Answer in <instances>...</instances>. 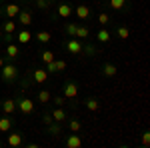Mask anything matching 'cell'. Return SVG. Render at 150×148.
I'll return each mask as SVG.
<instances>
[{"instance_id": "obj_7", "label": "cell", "mask_w": 150, "mask_h": 148, "mask_svg": "<svg viewBox=\"0 0 150 148\" xmlns=\"http://www.w3.org/2000/svg\"><path fill=\"white\" fill-rule=\"evenodd\" d=\"M66 66H68V64H66V60H56V58H54L52 62H48L44 68H46L48 74H56V72H64Z\"/></svg>"}, {"instance_id": "obj_12", "label": "cell", "mask_w": 150, "mask_h": 148, "mask_svg": "<svg viewBox=\"0 0 150 148\" xmlns=\"http://www.w3.org/2000/svg\"><path fill=\"white\" fill-rule=\"evenodd\" d=\"M12 126H14V118H12L10 114H4L0 118V132H10Z\"/></svg>"}, {"instance_id": "obj_11", "label": "cell", "mask_w": 150, "mask_h": 148, "mask_svg": "<svg viewBox=\"0 0 150 148\" xmlns=\"http://www.w3.org/2000/svg\"><path fill=\"white\" fill-rule=\"evenodd\" d=\"M64 144H66V148H80L82 146V138L78 136V132H72V134L66 136Z\"/></svg>"}, {"instance_id": "obj_33", "label": "cell", "mask_w": 150, "mask_h": 148, "mask_svg": "<svg viewBox=\"0 0 150 148\" xmlns=\"http://www.w3.org/2000/svg\"><path fill=\"white\" fill-rule=\"evenodd\" d=\"M98 24H100V26H106V24H110V16H108L106 12H100V14H98Z\"/></svg>"}, {"instance_id": "obj_38", "label": "cell", "mask_w": 150, "mask_h": 148, "mask_svg": "<svg viewBox=\"0 0 150 148\" xmlns=\"http://www.w3.org/2000/svg\"><path fill=\"white\" fill-rule=\"evenodd\" d=\"M22 2H32V0H22Z\"/></svg>"}, {"instance_id": "obj_5", "label": "cell", "mask_w": 150, "mask_h": 148, "mask_svg": "<svg viewBox=\"0 0 150 148\" xmlns=\"http://www.w3.org/2000/svg\"><path fill=\"white\" fill-rule=\"evenodd\" d=\"M72 12H74V8L70 6V2L66 0V2H58V6H56V18H62V20H68L70 16H72Z\"/></svg>"}, {"instance_id": "obj_36", "label": "cell", "mask_w": 150, "mask_h": 148, "mask_svg": "<svg viewBox=\"0 0 150 148\" xmlns=\"http://www.w3.org/2000/svg\"><path fill=\"white\" fill-rule=\"evenodd\" d=\"M50 122H52V114H50V112H44V114H42V124L48 126Z\"/></svg>"}, {"instance_id": "obj_40", "label": "cell", "mask_w": 150, "mask_h": 148, "mask_svg": "<svg viewBox=\"0 0 150 148\" xmlns=\"http://www.w3.org/2000/svg\"><path fill=\"white\" fill-rule=\"evenodd\" d=\"M0 146H2V142H0Z\"/></svg>"}, {"instance_id": "obj_34", "label": "cell", "mask_w": 150, "mask_h": 148, "mask_svg": "<svg viewBox=\"0 0 150 148\" xmlns=\"http://www.w3.org/2000/svg\"><path fill=\"white\" fill-rule=\"evenodd\" d=\"M52 102L56 104V106H64V104L68 102V100H66V98H64L62 94H56V96H52Z\"/></svg>"}, {"instance_id": "obj_39", "label": "cell", "mask_w": 150, "mask_h": 148, "mask_svg": "<svg viewBox=\"0 0 150 148\" xmlns=\"http://www.w3.org/2000/svg\"><path fill=\"white\" fill-rule=\"evenodd\" d=\"M0 40H2V30H0Z\"/></svg>"}, {"instance_id": "obj_14", "label": "cell", "mask_w": 150, "mask_h": 148, "mask_svg": "<svg viewBox=\"0 0 150 148\" xmlns=\"http://www.w3.org/2000/svg\"><path fill=\"white\" fill-rule=\"evenodd\" d=\"M116 74H118L116 64H112V62H104L102 64V76H106V78H114Z\"/></svg>"}, {"instance_id": "obj_10", "label": "cell", "mask_w": 150, "mask_h": 148, "mask_svg": "<svg viewBox=\"0 0 150 148\" xmlns=\"http://www.w3.org/2000/svg\"><path fill=\"white\" fill-rule=\"evenodd\" d=\"M6 142H8V146H10V148H18V146H22V144H24L22 132H18V130L10 132V134H8V138H6Z\"/></svg>"}, {"instance_id": "obj_28", "label": "cell", "mask_w": 150, "mask_h": 148, "mask_svg": "<svg viewBox=\"0 0 150 148\" xmlns=\"http://www.w3.org/2000/svg\"><path fill=\"white\" fill-rule=\"evenodd\" d=\"M76 26H78L76 22H64V34L68 36V38H74V34H76Z\"/></svg>"}, {"instance_id": "obj_42", "label": "cell", "mask_w": 150, "mask_h": 148, "mask_svg": "<svg viewBox=\"0 0 150 148\" xmlns=\"http://www.w3.org/2000/svg\"><path fill=\"white\" fill-rule=\"evenodd\" d=\"M0 2H2V0H0Z\"/></svg>"}, {"instance_id": "obj_43", "label": "cell", "mask_w": 150, "mask_h": 148, "mask_svg": "<svg viewBox=\"0 0 150 148\" xmlns=\"http://www.w3.org/2000/svg\"><path fill=\"white\" fill-rule=\"evenodd\" d=\"M50 2H52V0H50Z\"/></svg>"}, {"instance_id": "obj_22", "label": "cell", "mask_w": 150, "mask_h": 148, "mask_svg": "<svg viewBox=\"0 0 150 148\" xmlns=\"http://www.w3.org/2000/svg\"><path fill=\"white\" fill-rule=\"evenodd\" d=\"M84 106H86L90 112H98V110H100V102H98V98H94V96H88V98L84 100Z\"/></svg>"}, {"instance_id": "obj_32", "label": "cell", "mask_w": 150, "mask_h": 148, "mask_svg": "<svg viewBox=\"0 0 150 148\" xmlns=\"http://www.w3.org/2000/svg\"><path fill=\"white\" fill-rule=\"evenodd\" d=\"M34 4L38 10H44V12L50 8V0H34Z\"/></svg>"}, {"instance_id": "obj_30", "label": "cell", "mask_w": 150, "mask_h": 148, "mask_svg": "<svg viewBox=\"0 0 150 148\" xmlns=\"http://www.w3.org/2000/svg\"><path fill=\"white\" fill-rule=\"evenodd\" d=\"M68 130L70 132H80L82 130V122L78 120V118H72V120L68 122Z\"/></svg>"}, {"instance_id": "obj_35", "label": "cell", "mask_w": 150, "mask_h": 148, "mask_svg": "<svg viewBox=\"0 0 150 148\" xmlns=\"http://www.w3.org/2000/svg\"><path fill=\"white\" fill-rule=\"evenodd\" d=\"M142 146L144 148L150 146V130H144V132H142Z\"/></svg>"}, {"instance_id": "obj_21", "label": "cell", "mask_w": 150, "mask_h": 148, "mask_svg": "<svg viewBox=\"0 0 150 148\" xmlns=\"http://www.w3.org/2000/svg\"><path fill=\"white\" fill-rule=\"evenodd\" d=\"M50 114H52V120H54V122H64V120L68 118V116H66V110H64L62 106H56Z\"/></svg>"}, {"instance_id": "obj_26", "label": "cell", "mask_w": 150, "mask_h": 148, "mask_svg": "<svg viewBox=\"0 0 150 148\" xmlns=\"http://www.w3.org/2000/svg\"><path fill=\"white\" fill-rule=\"evenodd\" d=\"M82 54H86V56H96V54H100V50L96 48L94 44H88L86 40H84V48H82Z\"/></svg>"}, {"instance_id": "obj_9", "label": "cell", "mask_w": 150, "mask_h": 148, "mask_svg": "<svg viewBox=\"0 0 150 148\" xmlns=\"http://www.w3.org/2000/svg\"><path fill=\"white\" fill-rule=\"evenodd\" d=\"M20 10H22V6H20L18 2H8V4L2 8V14H4L6 18H16Z\"/></svg>"}, {"instance_id": "obj_2", "label": "cell", "mask_w": 150, "mask_h": 148, "mask_svg": "<svg viewBox=\"0 0 150 148\" xmlns=\"http://www.w3.org/2000/svg\"><path fill=\"white\" fill-rule=\"evenodd\" d=\"M62 46H64V50H66L68 54H72V56H80L82 48H84V40H78V38H66V40L62 42Z\"/></svg>"}, {"instance_id": "obj_20", "label": "cell", "mask_w": 150, "mask_h": 148, "mask_svg": "<svg viewBox=\"0 0 150 148\" xmlns=\"http://www.w3.org/2000/svg\"><path fill=\"white\" fill-rule=\"evenodd\" d=\"M30 40H32V32H30V30L24 28L20 32H16V42H18V44H28Z\"/></svg>"}, {"instance_id": "obj_24", "label": "cell", "mask_w": 150, "mask_h": 148, "mask_svg": "<svg viewBox=\"0 0 150 148\" xmlns=\"http://www.w3.org/2000/svg\"><path fill=\"white\" fill-rule=\"evenodd\" d=\"M108 6L112 10H128V0H108Z\"/></svg>"}, {"instance_id": "obj_17", "label": "cell", "mask_w": 150, "mask_h": 148, "mask_svg": "<svg viewBox=\"0 0 150 148\" xmlns=\"http://www.w3.org/2000/svg\"><path fill=\"white\" fill-rule=\"evenodd\" d=\"M2 112L12 116V114L16 112V100H14V98H6V100H2Z\"/></svg>"}, {"instance_id": "obj_18", "label": "cell", "mask_w": 150, "mask_h": 148, "mask_svg": "<svg viewBox=\"0 0 150 148\" xmlns=\"http://www.w3.org/2000/svg\"><path fill=\"white\" fill-rule=\"evenodd\" d=\"M16 18H18V22L22 24V26H30V24H32V12L30 10H20Z\"/></svg>"}, {"instance_id": "obj_25", "label": "cell", "mask_w": 150, "mask_h": 148, "mask_svg": "<svg viewBox=\"0 0 150 148\" xmlns=\"http://www.w3.org/2000/svg\"><path fill=\"white\" fill-rule=\"evenodd\" d=\"M96 40H98V42H110V40H112V34L102 26V28L96 32Z\"/></svg>"}, {"instance_id": "obj_37", "label": "cell", "mask_w": 150, "mask_h": 148, "mask_svg": "<svg viewBox=\"0 0 150 148\" xmlns=\"http://www.w3.org/2000/svg\"><path fill=\"white\" fill-rule=\"evenodd\" d=\"M4 64H6V58H4V56H0V68H2Z\"/></svg>"}, {"instance_id": "obj_44", "label": "cell", "mask_w": 150, "mask_h": 148, "mask_svg": "<svg viewBox=\"0 0 150 148\" xmlns=\"http://www.w3.org/2000/svg\"><path fill=\"white\" fill-rule=\"evenodd\" d=\"M100 2H102V0H100Z\"/></svg>"}, {"instance_id": "obj_41", "label": "cell", "mask_w": 150, "mask_h": 148, "mask_svg": "<svg viewBox=\"0 0 150 148\" xmlns=\"http://www.w3.org/2000/svg\"><path fill=\"white\" fill-rule=\"evenodd\" d=\"M128 2H130V0H128Z\"/></svg>"}, {"instance_id": "obj_3", "label": "cell", "mask_w": 150, "mask_h": 148, "mask_svg": "<svg viewBox=\"0 0 150 148\" xmlns=\"http://www.w3.org/2000/svg\"><path fill=\"white\" fill-rule=\"evenodd\" d=\"M16 110H20V114L28 116V114L34 112V100H30L28 96H22L16 100Z\"/></svg>"}, {"instance_id": "obj_15", "label": "cell", "mask_w": 150, "mask_h": 148, "mask_svg": "<svg viewBox=\"0 0 150 148\" xmlns=\"http://www.w3.org/2000/svg\"><path fill=\"white\" fill-rule=\"evenodd\" d=\"M46 130H48L50 136L60 138V136H62V122H54V120H52V122L46 126Z\"/></svg>"}, {"instance_id": "obj_27", "label": "cell", "mask_w": 150, "mask_h": 148, "mask_svg": "<svg viewBox=\"0 0 150 148\" xmlns=\"http://www.w3.org/2000/svg\"><path fill=\"white\" fill-rule=\"evenodd\" d=\"M54 58H56V54H54L52 50H40V60H42V64H44V66H46L48 62H52Z\"/></svg>"}, {"instance_id": "obj_6", "label": "cell", "mask_w": 150, "mask_h": 148, "mask_svg": "<svg viewBox=\"0 0 150 148\" xmlns=\"http://www.w3.org/2000/svg\"><path fill=\"white\" fill-rule=\"evenodd\" d=\"M30 76H32V82H34V84H44L50 74H48L46 68L42 66V68H30Z\"/></svg>"}, {"instance_id": "obj_19", "label": "cell", "mask_w": 150, "mask_h": 148, "mask_svg": "<svg viewBox=\"0 0 150 148\" xmlns=\"http://www.w3.org/2000/svg\"><path fill=\"white\" fill-rule=\"evenodd\" d=\"M2 32L4 34H16V22H14V18H6L2 22Z\"/></svg>"}, {"instance_id": "obj_23", "label": "cell", "mask_w": 150, "mask_h": 148, "mask_svg": "<svg viewBox=\"0 0 150 148\" xmlns=\"http://www.w3.org/2000/svg\"><path fill=\"white\" fill-rule=\"evenodd\" d=\"M32 38H36L40 44H48L50 40H52V34L48 32V30H40V32H36V34H32Z\"/></svg>"}, {"instance_id": "obj_16", "label": "cell", "mask_w": 150, "mask_h": 148, "mask_svg": "<svg viewBox=\"0 0 150 148\" xmlns=\"http://www.w3.org/2000/svg\"><path fill=\"white\" fill-rule=\"evenodd\" d=\"M6 56L10 58V60H16V58L20 56V48L16 42H8L6 44Z\"/></svg>"}, {"instance_id": "obj_4", "label": "cell", "mask_w": 150, "mask_h": 148, "mask_svg": "<svg viewBox=\"0 0 150 148\" xmlns=\"http://www.w3.org/2000/svg\"><path fill=\"white\" fill-rule=\"evenodd\" d=\"M62 96H64L66 100H76V96H78V84L72 82V80L64 82V84H62Z\"/></svg>"}, {"instance_id": "obj_31", "label": "cell", "mask_w": 150, "mask_h": 148, "mask_svg": "<svg viewBox=\"0 0 150 148\" xmlns=\"http://www.w3.org/2000/svg\"><path fill=\"white\" fill-rule=\"evenodd\" d=\"M38 100H40L42 104H48L50 100H52V94H50L48 90H40L38 92Z\"/></svg>"}, {"instance_id": "obj_13", "label": "cell", "mask_w": 150, "mask_h": 148, "mask_svg": "<svg viewBox=\"0 0 150 148\" xmlns=\"http://www.w3.org/2000/svg\"><path fill=\"white\" fill-rule=\"evenodd\" d=\"M90 36V28L86 26L84 22H78V26H76V34H74V38H78V40H86Z\"/></svg>"}, {"instance_id": "obj_1", "label": "cell", "mask_w": 150, "mask_h": 148, "mask_svg": "<svg viewBox=\"0 0 150 148\" xmlns=\"http://www.w3.org/2000/svg\"><path fill=\"white\" fill-rule=\"evenodd\" d=\"M18 74H20V70H18L16 64H12V62H6L0 68V78L4 80V84H14L18 80Z\"/></svg>"}, {"instance_id": "obj_8", "label": "cell", "mask_w": 150, "mask_h": 148, "mask_svg": "<svg viewBox=\"0 0 150 148\" xmlns=\"http://www.w3.org/2000/svg\"><path fill=\"white\" fill-rule=\"evenodd\" d=\"M72 14H76V18H78L80 22H86V20L90 18V14H92V6H88V4H80V6H76V10L72 12Z\"/></svg>"}, {"instance_id": "obj_29", "label": "cell", "mask_w": 150, "mask_h": 148, "mask_svg": "<svg viewBox=\"0 0 150 148\" xmlns=\"http://www.w3.org/2000/svg\"><path fill=\"white\" fill-rule=\"evenodd\" d=\"M116 36H118L120 40L130 38V30H128V26H118V28H116Z\"/></svg>"}]
</instances>
